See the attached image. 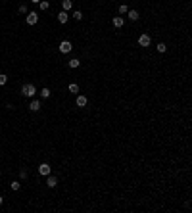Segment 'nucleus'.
Instances as JSON below:
<instances>
[{
	"label": "nucleus",
	"instance_id": "f257e3e1",
	"mask_svg": "<svg viewBox=\"0 0 192 213\" xmlns=\"http://www.w3.org/2000/svg\"><path fill=\"white\" fill-rule=\"evenodd\" d=\"M35 92H37V88H35V85H31V83L21 86V94L27 96V98H33V96H35Z\"/></svg>",
	"mask_w": 192,
	"mask_h": 213
},
{
	"label": "nucleus",
	"instance_id": "f03ea898",
	"mask_svg": "<svg viewBox=\"0 0 192 213\" xmlns=\"http://www.w3.org/2000/svg\"><path fill=\"white\" fill-rule=\"evenodd\" d=\"M71 48H73V44H71L69 40H62V42H60V52L62 54H69Z\"/></svg>",
	"mask_w": 192,
	"mask_h": 213
},
{
	"label": "nucleus",
	"instance_id": "7ed1b4c3",
	"mask_svg": "<svg viewBox=\"0 0 192 213\" xmlns=\"http://www.w3.org/2000/svg\"><path fill=\"white\" fill-rule=\"evenodd\" d=\"M37 21H38L37 12H29L27 14V25H37Z\"/></svg>",
	"mask_w": 192,
	"mask_h": 213
},
{
	"label": "nucleus",
	"instance_id": "20e7f679",
	"mask_svg": "<svg viewBox=\"0 0 192 213\" xmlns=\"http://www.w3.org/2000/svg\"><path fill=\"white\" fill-rule=\"evenodd\" d=\"M150 40H152V38H150V35H146V33L139 37V44H140V46H150Z\"/></svg>",
	"mask_w": 192,
	"mask_h": 213
},
{
	"label": "nucleus",
	"instance_id": "39448f33",
	"mask_svg": "<svg viewBox=\"0 0 192 213\" xmlns=\"http://www.w3.org/2000/svg\"><path fill=\"white\" fill-rule=\"evenodd\" d=\"M38 173H40L43 177H48V175H50V165H48V163H40V167H38Z\"/></svg>",
	"mask_w": 192,
	"mask_h": 213
},
{
	"label": "nucleus",
	"instance_id": "423d86ee",
	"mask_svg": "<svg viewBox=\"0 0 192 213\" xmlns=\"http://www.w3.org/2000/svg\"><path fill=\"white\" fill-rule=\"evenodd\" d=\"M113 27H117V29H121V27L123 25H125V19H123V17L121 16H117V17H113Z\"/></svg>",
	"mask_w": 192,
	"mask_h": 213
},
{
	"label": "nucleus",
	"instance_id": "0eeeda50",
	"mask_svg": "<svg viewBox=\"0 0 192 213\" xmlns=\"http://www.w3.org/2000/svg\"><path fill=\"white\" fill-rule=\"evenodd\" d=\"M86 104H88V98H86V96H77V106L79 108H85Z\"/></svg>",
	"mask_w": 192,
	"mask_h": 213
},
{
	"label": "nucleus",
	"instance_id": "6e6552de",
	"mask_svg": "<svg viewBox=\"0 0 192 213\" xmlns=\"http://www.w3.org/2000/svg\"><path fill=\"white\" fill-rule=\"evenodd\" d=\"M29 110H31V112H38V110H40V102H38V100H33L31 104H29Z\"/></svg>",
	"mask_w": 192,
	"mask_h": 213
},
{
	"label": "nucleus",
	"instance_id": "1a4fd4ad",
	"mask_svg": "<svg viewBox=\"0 0 192 213\" xmlns=\"http://www.w3.org/2000/svg\"><path fill=\"white\" fill-rule=\"evenodd\" d=\"M46 184H48L50 188H54L56 184H58V179H56V177H52V175H48V181H46Z\"/></svg>",
	"mask_w": 192,
	"mask_h": 213
},
{
	"label": "nucleus",
	"instance_id": "9d476101",
	"mask_svg": "<svg viewBox=\"0 0 192 213\" xmlns=\"http://www.w3.org/2000/svg\"><path fill=\"white\" fill-rule=\"evenodd\" d=\"M58 21L60 23H65V21H67V12H60V14H58Z\"/></svg>",
	"mask_w": 192,
	"mask_h": 213
},
{
	"label": "nucleus",
	"instance_id": "9b49d317",
	"mask_svg": "<svg viewBox=\"0 0 192 213\" xmlns=\"http://www.w3.org/2000/svg\"><path fill=\"white\" fill-rule=\"evenodd\" d=\"M67 65H69V67H71V69H77V67H79V65H81V62H79V60H69V62H67Z\"/></svg>",
	"mask_w": 192,
	"mask_h": 213
},
{
	"label": "nucleus",
	"instance_id": "f8f14e48",
	"mask_svg": "<svg viewBox=\"0 0 192 213\" xmlns=\"http://www.w3.org/2000/svg\"><path fill=\"white\" fill-rule=\"evenodd\" d=\"M62 8H64L65 12L71 10V8H73V2H71V0H64V2H62Z\"/></svg>",
	"mask_w": 192,
	"mask_h": 213
},
{
	"label": "nucleus",
	"instance_id": "ddd939ff",
	"mask_svg": "<svg viewBox=\"0 0 192 213\" xmlns=\"http://www.w3.org/2000/svg\"><path fill=\"white\" fill-rule=\"evenodd\" d=\"M67 88H69V92H73V94H77V92H79V85H77V83H71Z\"/></svg>",
	"mask_w": 192,
	"mask_h": 213
},
{
	"label": "nucleus",
	"instance_id": "4468645a",
	"mask_svg": "<svg viewBox=\"0 0 192 213\" xmlns=\"http://www.w3.org/2000/svg\"><path fill=\"white\" fill-rule=\"evenodd\" d=\"M129 19L136 21V19H139V12H136V10H131V12H129Z\"/></svg>",
	"mask_w": 192,
	"mask_h": 213
},
{
	"label": "nucleus",
	"instance_id": "2eb2a0df",
	"mask_svg": "<svg viewBox=\"0 0 192 213\" xmlns=\"http://www.w3.org/2000/svg\"><path fill=\"white\" fill-rule=\"evenodd\" d=\"M38 8H40V10H48V8H50V2H46V0H40V2H38Z\"/></svg>",
	"mask_w": 192,
	"mask_h": 213
},
{
	"label": "nucleus",
	"instance_id": "dca6fc26",
	"mask_svg": "<svg viewBox=\"0 0 192 213\" xmlns=\"http://www.w3.org/2000/svg\"><path fill=\"white\" fill-rule=\"evenodd\" d=\"M40 96H43V98H48V96H50V88H43V90H40Z\"/></svg>",
	"mask_w": 192,
	"mask_h": 213
},
{
	"label": "nucleus",
	"instance_id": "f3484780",
	"mask_svg": "<svg viewBox=\"0 0 192 213\" xmlns=\"http://www.w3.org/2000/svg\"><path fill=\"white\" fill-rule=\"evenodd\" d=\"M73 17L77 19V21H79V19H83V14H81L79 10H75V12H73Z\"/></svg>",
	"mask_w": 192,
	"mask_h": 213
},
{
	"label": "nucleus",
	"instance_id": "a211bd4d",
	"mask_svg": "<svg viewBox=\"0 0 192 213\" xmlns=\"http://www.w3.org/2000/svg\"><path fill=\"white\" fill-rule=\"evenodd\" d=\"M165 50H167V46H165L163 42H160V44H158V52H161V54H163Z\"/></svg>",
	"mask_w": 192,
	"mask_h": 213
},
{
	"label": "nucleus",
	"instance_id": "6ab92c4d",
	"mask_svg": "<svg viewBox=\"0 0 192 213\" xmlns=\"http://www.w3.org/2000/svg\"><path fill=\"white\" fill-rule=\"evenodd\" d=\"M6 83H8V77L4 73H0V85H6Z\"/></svg>",
	"mask_w": 192,
	"mask_h": 213
},
{
	"label": "nucleus",
	"instance_id": "aec40b11",
	"mask_svg": "<svg viewBox=\"0 0 192 213\" xmlns=\"http://www.w3.org/2000/svg\"><path fill=\"white\" fill-rule=\"evenodd\" d=\"M19 188H21V184H19L17 181H14V182H12V190H19Z\"/></svg>",
	"mask_w": 192,
	"mask_h": 213
},
{
	"label": "nucleus",
	"instance_id": "412c9836",
	"mask_svg": "<svg viewBox=\"0 0 192 213\" xmlns=\"http://www.w3.org/2000/svg\"><path fill=\"white\" fill-rule=\"evenodd\" d=\"M127 12H129V8H127L125 4H121V6H119V14H127Z\"/></svg>",
	"mask_w": 192,
	"mask_h": 213
},
{
	"label": "nucleus",
	"instance_id": "4be33fe9",
	"mask_svg": "<svg viewBox=\"0 0 192 213\" xmlns=\"http://www.w3.org/2000/svg\"><path fill=\"white\" fill-rule=\"evenodd\" d=\"M19 12H21V14H25V12H27V6L21 4V6H19Z\"/></svg>",
	"mask_w": 192,
	"mask_h": 213
},
{
	"label": "nucleus",
	"instance_id": "5701e85b",
	"mask_svg": "<svg viewBox=\"0 0 192 213\" xmlns=\"http://www.w3.org/2000/svg\"><path fill=\"white\" fill-rule=\"evenodd\" d=\"M31 2H33V4H38V2H40V0H31Z\"/></svg>",
	"mask_w": 192,
	"mask_h": 213
},
{
	"label": "nucleus",
	"instance_id": "b1692460",
	"mask_svg": "<svg viewBox=\"0 0 192 213\" xmlns=\"http://www.w3.org/2000/svg\"><path fill=\"white\" fill-rule=\"evenodd\" d=\"M0 205H2V196H0Z\"/></svg>",
	"mask_w": 192,
	"mask_h": 213
}]
</instances>
